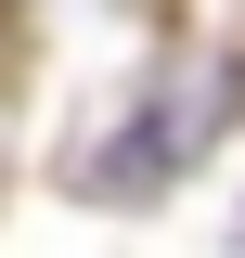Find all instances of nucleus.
Returning a JSON list of instances; mask_svg holds the SVG:
<instances>
[{
	"label": "nucleus",
	"instance_id": "1",
	"mask_svg": "<svg viewBox=\"0 0 245 258\" xmlns=\"http://www.w3.org/2000/svg\"><path fill=\"white\" fill-rule=\"evenodd\" d=\"M232 103H245V64H181V78L142 103V129H116V142H103L91 194H155L168 168H194V155H207V129L232 116Z\"/></svg>",
	"mask_w": 245,
	"mask_h": 258
}]
</instances>
